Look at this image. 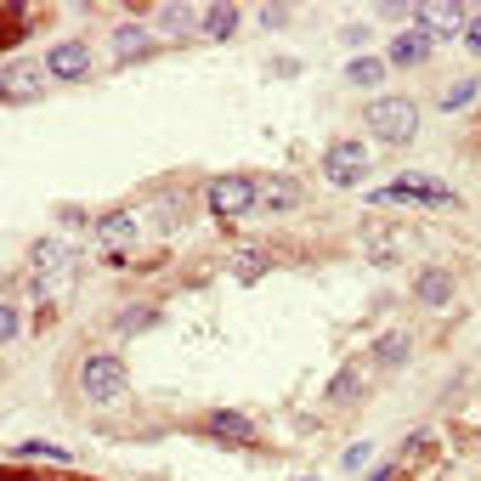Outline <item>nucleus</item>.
<instances>
[{"mask_svg": "<svg viewBox=\"0 0 481 481\" xmlns=\"http://www.w3.org/2000/svg\"><path fill=\"white\" fill-rule=\"evenodd\" d=\"M74 385H80V397L91 408H114V402H125L131 374H125V363H119L114 351H85L80 368H74Z\"/></svg>", "mask_w": 481, "mask_h": 481, "instance_id": "obj_1", "label": "nucleus"}, {"mask_svg": "<svg viewBox=\"0 0 481 481\" xmlns=\"http://www.w3.org/2000/svg\"><path fill=\"white\" fill-rule=\"evenodd\" d=\"M413 28H425L430 40H453L470 28V18H464V6H453V0H419L413 6Z\"/></svg>", "mask_w": 481, "mask_h": 481, "instance_id": "obj_6", "label": "nucleus"}, {"mask_svg": "<svg viewBox=\"0 0 481 481\" xmlns=\"http://www.w3.org/2000/svg\"><path fill=\"white\" fill-rule=\"evenodd\" d=\"M408 351H413V334L408 329H385L374 340V363L380 368H402V363H408Z\"/></svg>", "mask_w": 481, "mask_h": 481, "instance_id": "obj_14", "label": "nucleus"}, {"mask_svg": "<svg viewBox=\"0 0 481 481\" xmlns=\"http://www.w3.org/2000/svg\"><path fill=\"white\" fill-rule=\"evenodd\" d=\"M368 481H391V464H385V470H374V476H368Z\"/></svg>", "mask_w": 481, "mask_h": 481, "instance_id": "obj_30", "label": "nucleus"}, {"mask_svg": "<svg viewBox=\"0 0 481 481\" xmlns=\"http://www.w3.org/2000/svg\"><path fill=\"white\" fill-rule=\"evenodd\" d=\"M464 45H470V52L481 57V12H476V18H470V28H464Z\"/></svg>", "mask_w": 481, "mask_h": 481, "instance_id": "obj_27", "label": "nucleus"}, {"mask_svg": "<svg viewBox=\"0 0 481 481\" xmlns=\"http://www.w3.org/2000/svg\"><path fill=\"white\" fill-rule=\"evenodd\" d=\"M198 35L204 40H232L238 35V6H232V0H215V6L204 12V28H198Z\"/></svg>", "mask_w": 481, "mask_h": 481, "instance_id": "obj_16", "label": "nucleus"}, {"mask_svg": "<svg viewBox=\"0 0 481 481\" xmlns=\"http://www.w3.org/2000/svg\"><path fill=\"white\" fill-rule=\"evenodd\" d=\"M368 142H357V136H340V142H329V153H323V176H329V188H357V181L368 176Z\"/></svg>", "mask_w": 481, "mask_h": 481, "instance_id": "obj_4", "label": "nucleus"}, {"mask_svg": "<svg viewBox=\"0 0 481 481\" xmlns=\"http://www.w3.org/2000/svg\"><path fill=\"white\" fill-rule=\"evenodd\" d=\"M0 85H6V102H35L45 91V63H35V57H6Z\"/></svg>", "mask_w": 481, "mask_h": 481, "instance_id": "obj_7", "label": "nucleus"}, {"mask_svg": "<svg viewBox=\"0 0 481 481\" xmlns=\"http://www.w3.org/2000/svg\"><path fill=\"white\" fill-rule=\"evenodd\" d=\"M368 131H374L380 142H391V148H408L419 136V102L402 97V91L374 97V102H368Z\"/></svg>", "mask_w": 481, "mask_h": 481, "instance_id": "obj_2", "label": "nucleus"}, {"mask_svg": "<svg viewBox=\"0 0 481 481\" xmlns=\"http://www.w3.org/2000/svg\"><path fill=\"white\" fill-rule=\"evenodd\" d=\"M368 459H374V442H351V447H346V459H340V464H346V470H363Z\"/></svg>", "mask_w": 481, "mask_h": 481, "instance_id": "obj_26", "label": "nucleus"}, {"mask_svg": "<svg viewBox=\"0 0 481 481\" xmlns=\"http://www.w3.org/2000/svg\"><path fill=\"white\" fill-rule=\"evenodd\" d=\"M18 464H68V447H52V442H18L12 447Z\"/></svg>", "mask_w": 481, "mask_h": 481, "instance_id": "obj_19", "label": "nucleus"}, {"mask_svg": "<svg viewBox=\"0 0 481 481\" xmlns=\"http://www.w3.org/2000/svg\"><path fill=\"white\" fill-rule=\"evenodd\" d=\"M204 437L227 442V447H250L255 442V425H250V413H238V408H210L204 413Z\"/></svg>", "mask_w": 481, "mask_h": 481, "instance_id": "obj_9", "label": "nucleus"}, {"mask_svg": "<svg viewBox=\"0 0 481 481\" xmlns=\"http://www.w3.org/2000/svg\"><path fill=\"white\" fill-rule=\"evenodd\" d=\"M136 232H142V227H136L131 210H108V215H97V238H102V244H131Z\"/></svg>", "mask_w": 481, "mask_h": 481, "instance_id": "obj_17", "label": "nucleus"}, {"mask_svg": "<svg viewBox=\"0 0 481 481\" xmlns=\"http://www.w3.org/2000/svg\"><path fill=\"white\" fill-rule=\"evenodd\" d=\"M357 397H363V368L346 363V368H340V374L329 380V408H351Z\"/></svg>", "mask_w": 481, "mask_h": 481, "instance_id": "obj_18", "label": "nucleus"}, {"mask_svg": "<svg viewBox=\"0 0 481 481\" xmlns=\"http://www.w3.org/2000/svg\"><path fill=\"white\" fill-rule=\"evenodd\" d=\"M159 28H170V35H193V28H204V18H193L188 6H159Z\"/></svg>", "mask_w": 481, "mask_h": 481, "instance_id": "obj_23", "label": "nucleus"}, {"mask_svg": "<svg viewBox=\"0 0 481 481\" xmlns=\"http://www.w3.org/2000/svg\"><path fill=\"white\" fill-rule=\"evenodd\" d=\"M142 52H153V28L148 23H119L114 28V57L119 63H136Z\"/></svg>", "mask_w": 481, "mask_h": 481, "instance_id": "obj_13", "label": "nucleus"}, {"mask_svg": "<svg viewBox=\"0 0 481 481\" xmlns=\"http://www.w3.org/2000/svg\"><path fill=\"white\" fill-rule=\"evenodd\" d=\"M18 334H23V312H18V306L6 301V306H0V340H6V346H12V340H18Z\"/></svg>", "mask_w": 481, "mask_h": 481, "instance_id": "obj_25", "label": "nucleus"}, {"mask_svg": "<svg viewBox=\"0 0 481 481\" xmlns=\"http://www.w3.org/2000/svg\"><path fill=\"white\" fill-rule=\"evenodd\" d=\"M159 323V306H125V312L114 317V334H142Z\"/></svg>", "mask_w": 481, "mask_h": 481, "instance_id": "obj_22", "label": "nucleus"}, {"mask_svg": "<svg viewBox=\"0 0 481 481\" xmlns=\"http://www.w3.org/2000/svg\"><path fill=\"white\" fill-rule=\"evenodd\" d=\"M453 294H459V272H447V267H425V272L413 277V301L430 306V312H442Z\"/></svg>", "mask_w": 481, "mask_h": 481, "instance_id": "obj_10", "label": "nucleus"}, {"mask_svg": "<svg viewBox=\"0 0 481 481\" xmlns=\"http://www.w3.org/2000/svg\"><path fill=\"white\" fill-rule=\"evenodd\" d=\"M6 481H35V476H23V470H12V464H6Z\"/></svg>", "mask_w": 481, "mask_h": 481, "instance_id": "obj_29", "label": "nucleus"}, {"mask_svg": "<svg viewBox=\"0 0 481 481\" xmlns=\"http://www.w3.org/2000/svg\"><path fill=\"white\" fill-rule=\"evenodd\" d=\"M261 23L277 28V23H289V12H284V6H267V12H261Z\"/></svg>", "mask_w": 481, "mask_h": 481, "instance_id": "obj_28", "label": "nucleus"}, {"mask_svg": "<svg viewBox=\"0 0 481 481\" xmlns=\"http://www.w3.org/2000/svg\"><path fill=\"white\" fill-rule=\"evenodd\" d=\"M301 481H306V476H301Z\"/></svg>", "mask_w": 481, "mask_h": 481, "instance_id": "obj_31", "label": "nucleus"}, {"mask_svg": "<svg viewBox=\"0 0 481 481\" xmlns=\"http://www.w3.org/2000/svg\"><path fill=\"white\" fill-rule=\"evenodd\" d=\"M385 74H391V63H385V57H351V63H346V80H351L357 91H380Z\"/></svg>", "mask_w": 481, "mask_h": 481, "instance_id": "obj_15", "label": "nucleus"}, {"mask_svg": "<svg viewBox=\"0 0 481 481\" xmlns=\"http://www.w3.org/2000/svg\"><path fill=\"white\" fill-rule=\"evenodd\" d=\"M430 45H437V40H430L425 28H402V35L391 40V52H385V63H391V68H419L430 57Z\"/></svg>", "mask_w": 481, "mask_h": 481, "instance_id": "obj_11", "label": "nucleus"}, {"mask_svg": "<svg viewBox=\"0 0 481 481\" xmlns=\"http://www.w3.org/2000/svg\"><path fill=\"white\" fill-rule=\"evenodd\" d=\"M28 267H35V277L45 284L52 272H68V267H74V250H68L63 238H40L35 250H28Z\"/></svg>", "mask_w": 481, "mask_h": 481, "instance_id": "obj_12", "label": "nucleus"}, {"mask_svg": "<svg viewBox=\"0 0 481 481\" xmlns=\"http://www.w3.org/2000/svg\"><path fill=\"white\" fill-rule=\"evenodd\" d=\"M453 188H442V181H430V176H402L391 181V188H374L368 193V204H453Z\"/></svg>", "mask_w": 481, "mask_h": 481, "instance_id": "obj_5", "label": "nucleus"}, {"mask_svg": "<svg viewBox=\"0 0 481 481\" xmlns=\"http://www.w3.org/2000/svg\"><path fill=\"white\" fill-rule=\"evenodd\" d=\"M204 204H210L215 221H244L261 204V181L255 176H215L204 188Z\"/></svg>", "mask_w": 481, "mask_h": 481, "instance_id": "obj_3", "label": "nucleus"}, {"mask_svg": "<svg viewBox=\"0 0 481 481\" xmlns=\"http://www.w3.org/2000/svg\"><path fill=\"white\" fill-rule=\"evenodd\" d=\"M261 204H267V210H294V204H301V181H289V176L267 181V188H261Z\"/></svg>", "mask_w": 481, "mask_h": 481, "instance_id": "obj_21", "label": "nucleus"}, {"mask_svg": "<svg viewBox=\"0 0 481 481\" xmlns=\"http://www.w3.org/2000/svg\"><path fill=\"white\" fill-rule=\"evenodd\" d=\"M45 74H52V80H63V85L85 80V74H91V45H85V40H57L52 52H45Z\"/></svg>", "mask_w": 481, "mask_h": 481, "instance_id": "obj_8", "label": "nucleus"}, {"mask_svg": "<svg viewBox=\"0 0 481 481\" xmlns=\"http://www.w3.org/2000/svg\"><path fill=\"white\" fill-rule=\"evenodd\" d=\"M476 97H481V80H476V74H464V80H447V85H442V97H437V102L447 108V114H453V108H470Z\"/></svg>", "mask_w": 481, "mask_h": 481, "instance_id": "obj_20", "label": "nucleus"}, {"mask_svg": "<svg viewBox=\"0 0 481 481\" xmlns=\"http://www.w3.org/2000/svg\"><path fill=\"white\" fill-rule=\"evenodd\" d=\"M267 267H272V255H267V250H238V255H232V272H238L244 284H250V277H261Z\"/></svg>", "mask_w": 481, "mask_h": 481, "instance_id": "obj_24", "label": "nucleus"}]
</instances>
